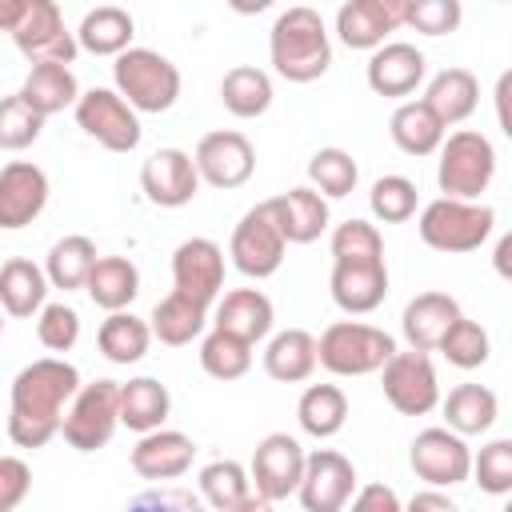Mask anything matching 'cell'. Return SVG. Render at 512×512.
<instances>
[{
    "label": "cell",
    "mask_w": 512,
    "mask_h": 512,
    "mask_svg": "<svg viewBox=\"0 0 512 512\" xmlns=\"http://www.w3.org/2000/svg\"><path fill=\"white\" fill-rule=\"evenodd\" d=\"M348 504H352V512H404L396 488H388V484H364V488H356V496Z\"/></svg>",
    "instance_id": "f5cc1de1"
},
{
    "label": "cell",
    "mask_w": 512,
    "mask_h": 512,
    "mask_svg": "<svg viewBox=\"0 0 512 512\" xmlns=\"http://www.w3.org/2000/svg\"><path fill=\"white\" fill-rule=\"evenodd\" d=\"M88 300L104 312H124L136 296H140V272L128 256H96L88 284H84Z\"/></svg>",
    "instance_id": "4dcf8cb0"
},
{
    "label": "cell",
    "mask_w": 512,
    "mask_h": 512,
    "mask_svg": "<svg viewBox=\"0 0 512 512\" xmlns=\"http://www.w3.org/2000/svg\"><path fill=\"white\" fill-rule=\"evenodd\" d=\"M480 492L488 496H508L512 492V440L500 436V440H488L476 456H472V472Z\"/></svg>",
    "instance_id": "c3c4849f"
},
{
    "label": "cell",
    "mask_w": 512,
    "mask_h": 512,
    "mask_svg": "<svg viewBox=\"0 0 512 512\" xmlns=\"http://www.w3.org/2000/svg\"><path fill=\"white\" fill-rule=\"evenodd\" d=\"M80 392V372L64 356H40L24 364L8 396V440L16 448H44L64 420V408Z\"/></svg>",
    "instance_id": "6da1fadb"
},
{
    "label": "cell",
    "mask_w": 512,
    "mask_h": 512,
    "mask_svg": "<svg viewBox=\"0 0 512 512\" xmlns=\"http://www.w3.org/2000/svg\"><path fill=\"white\" fill-rule=\"evenodd\" d=\"M496 228V212L488 204H472V200H448L436 196L432 204H424L416 232L428 248L436 252H476Z\"/></svg>",
    "instance_id": "8992f818"
},
{
    "label": "cell",
    "mask_w": 512,
    "mask_h": 512,
    "mask_svg": "<svg viewBox=\"0 0 512 512\" xmlns=\"http://www.w3.org/2000/svg\"><path fill=\"white\" fill-rule=\"evenodd\" d=\"M20 96L48 120V116H56L64 108H76L80 84H76L68 64H32L24 84H20Z\"/></svg>",
    "instance_id": "d6a6232c"
},
{
    "label": "cell",
    "mask_w": 512,
    "mask_h": 512,
    "mask_svg": "<svg viewBox=\"0 0 512 512\" xmlns=\"http://www.w3.org/2000/svg\"><path fill=\"white\" fill-rule=\"evenodd\" d=\"M264 204H268L284 244H312L328 228V200L320 192H312L308 184L288 188V192H280V196H272Z\"/></svg>",
    "instance_id": "7402d4cb"
},
{
    "label": "cell",
    "mask_w": 512,
    "mask_h": 512,
    "mask_svg": "<svg viewBox=\"0 0 512 512\" xmlns=\"http://www.w3.org/2000/svg\"><path fill=\"white\" fill-rule=\"evenodd\" d=\"M220 100L232 116L240 120H256L272 108V76L264 68H252V64H236L224 72L220 80Z\"/></svg>",
    "instance_id": "d590c367"
},
{
    "label": "cell",
    "mask_w": 512,
    "mask_h": 512,
    "mask_svg": "<svg viewBox=\"0 0 512 512\" xmlns=\"http://www.w3.org/2000/svg\"><path fill=\"white\" fill-rule=\"evenodd\" d=\"M272 320H276V308L260 288H232L216 300L212 328H220L244 344H256L272 332Z\"/></svg>",
    "instance_id": "cb8c5ba5"
},
{
    "label": "cell",
    "mask_w": 512,
    "mask_h": 512,
    "mask_svg": "<svg viewBox=\"0 0 512 512\" xmlns=\"http://www.w3.org/2000/svg\"><path fill=\"white\" fill-rule=\"evenodd\" d=\"M48 304V276L28 256H12L0 264V312L28 320Z\"/></svg>",
    "instance_id": "4316f807"
},
{
    "label": "cell",
    "mask_w": 512,
    "mask_h": 512,
    "mask_svg": "<svg viewBox=\"0 0 512 512\" xmlns=\"http://www.w3.org/2000/svg\"><path fill=\"white\" fill-rule=\"evenodd\" d=\"M196 480H200V500H204V508H212V512H232V508L252 492L248 468L236 464V460H212V464L200 468Z\"/></svg>",
    "instance_id": "ab89813d"
},
{
    "label": "cell",
    "mask_w": 512,
    "mask_h": 512,
    "mask_svg": "<svg viewBox=\"0 0 512 512\" xmlns=\"http://www.w3.org/2000/svg\"><path fill=\"white\" fill-rule=\"evenodd\" d=\"M116 96L140 116V112H168L180 100V68L152 52V48H128L112 64Z\"/></svg>",
    "instance_id": "3957f363"
},
{
    "label": "cell",
    "mask_w": 512,
    "mask_h": 512,
    "mask_svg": "<svg viewBox=\"0 0 512 512\" xmlns=\"http://www.w3.org/2000/svg\"><path fill=\"white\" fill-rule=\"evenodd\" d=\"M424 104L428 112L448 128V124H460L476 112L480 104V80L468 72V68H444L428 80V92H424Z\"/></svg>",
    "instance_id": "f1b7e54d"
},
{
    "label": "cell",
    "mask_w": 512,
    "mask_h": 512,
    "mask_svg": "<svg viewBox=\"0 0 512 512\" xmlns=\"http://www.w3.org/2000/svg\"><path fill=\"white\" fill-rule=\"evenodd\" d=\"M96 344H100L104 360H112V364H136V360L148 356L152 332H148V320H140V316H132L124 308V312H108V320L96 332Z\"/></svg>",
    "instance_id": "f35d334b"
},
{
    "label": "cell",
    "mask_w": 512,
    "mask_h": 512,
    "mask_svg": "<svg viewBox=\"0 0 512 512\" xmlns=\"http://www.w3.org/2000/svg\"><path fill=\"white\" fill-rule=\"evenodd\" d=\"M460 304L456 296L448 292H420L404 304V316H400V332L408 340V348L416 352H436V344L444 340V332L460 320Z\"/></svg>",
    "instance_id": "603a6c76"
},
{
    "label": "cell",
    "mask_w": 512,
    "mask_h": 512,
    "mask_svg": "<svg viewBox=\"0 0 512 512\" xmlns=\"http://www.w3.org/2000/svg\"><path fill=\"white\" fill-rule=\"evenodd\" d=\"M0 332H4V316H0Z\"/></svg>",
    "instance_id": "680465c9"
},
{
    "label": "cell",
    "mask_w": 512,
    "mask_h": 512,
    "mask_svg": "<svg viewBox=\"0 0 512 512\" xmlns=\"http://www.w3.org/2000/svg\"><path fill=\"white\" fill-rule=\"evenodd\" d=\"M380 384H384V400L400 416H428L440 404V380L428 352L416 348L392 352V360L380 368Z\"/></svg>",
    "instance_id": "30bf717a"
},
{
    "label": "cell",
    "mask_w": 512,
    "mask_h": 512,
    "mask_svg": "<svg viewBox=\"0 0 512 512\" xmlns=\"http://www.w3.org/2000/svg\"><path fill=\"white\" fill-rule=\"evenodd\" d=\"M192 164H196V176H200L204 184L232 192V188H240V184L252 180V172H256V152H252V144H248L244 132L220 128V132L200 136V144H196V152H192Z\"/></svg>",
    "instance_id": "2e32d148"
},
{
    "label": "cell",
    "mask_w": 512,
    "mask_h": 512,
    "mask_svg": "<svg viewBox=\"0 0 512 512\" xmlns=\"http://www.w3.org/2000/svg\"><path fill=\"white\" fill-rule=\"evenodd\" d=\"M36 336H40V344L48 352H72L76 340H80V312L72 304H64V300L44 304L36 312Z\"/></svg>",
    "instance_id": "681fc988"
},
{
    "label": "cell",
    "mask_w": 512,
    "mask_h": 512,
    "mask_svg": "<svg viewBox=\"0 0 512 512\" xmlns=\"http://www.w3.org/2000/svg\"><path fill=\"white\" fill-rule=\"evenodd\" d=\"M140 188L156 208H184L200 192V176L184 148H156L140 168Z\"/></svg>",
    "instance_id": "e0dca14e"
},
{
    "label": "cell",
    "mask_w": 512,
    "mask_h": 512,
    "mask_svg": "<svg viewBox=\"0 0 512 512\" xmlns=\"http://www.w3.org/2000/svg\"><path fill=\"white\" fill-rule=\"evenodd\" d=\"M464 20L460 0H404L400 8V24L416 28L420 36H448L456 32Z\"/></svg>",
    "instance_id": "7dc6e473"
},
{
    "label": "cell",
    "mask_w": 512,
    "mask_h": 512,
    "mask_svg": "<svg viewBox=\"0 0 512 512\" xmlns=\"http://www.w3.org/2000/svg\"><path fill=\"white\" fill-rule=\"evenodd\" d=\"M32 488V468L20 456H0V512H16Z\"/></svg>",
    "instance_id": "816d5d0a"
},
{
    "label": "cell",
    "mask_w": 512,
    "mask_h": 512,
    "mask_svg": "<svg viewBox=\"0 0 512 512\" xmlns=\"http://www.w3.org/2000/svg\"><path fill=\"white\" fill-rule=\"evenodd\" d=\"M120 428V384L116 380H92L80 384L72 404L64 408L60 436L76 452H96L104 448Z\"/></svg>",
    "instance_id": "52a82bcc"
},
{
    "label": "cell",
    "mask_w": 512,
    "mask_h": 512,
    "mask_svg": "<svg viewBox=\"0 0 512 512\" xmlns=\"http://www.w3.org/2000/svg\"><path fill=\"white\" fill-rule=\"evenodd\" d=\"M96 264V244L88 236H64L48 248L44 256V276H48V288H60V292H76L88 284V272Z\"/></svg>",
    "instance_id": "74e56055"
},
{
    "label": "cell",
    "mask_w": 512,
    "mask_h": 512,
    "mask_svg": "<svg viewBox=\"0 0 512 512\" xmlns=\"http://www.w3.org/2000/svg\"><path fill=\"white\" fill-rule=\"evenodd\" d=\"M200 368L212 376V380H240L248 368H252V344L212 328L204 340H200Z\"/></svg>",
    "instance_id": "7bdbcfd3"
},
{
    "label": "cell",
    "mask_w": 512,
    "mask_h": 512,
    "mask_svg": "<svg viewBox=\"0 0 512 512\" xmlns=\"http://www.w3.org/2000/svg\"><path fill=\"white\" fill-rule=\"evenodd\" d=\"M424 72H428V60L408 40L380 44L364 64V80L376 96H412L424 84Z\"/></svg>",
    "instance_id": "ffe728a7"
},
{
    "label": "cell",
    "mask_w": 512,
    "mask_h": 512,
    "mask_svg": "<svg viewBox=\"0 0 512 512\" xmlns=\"http://www.w3.org/2000/svg\"><path fill=\"white\" fill-rule=\"evenodd\" d=\"M204 324H208V308L192 304V300L180 296V292H168V296L152 308V316H148L152 340H160V344H168V348L192 344L196 336H204Z\"/></svg>",
    "instance_id": "e575fe53"
},
{
    "label": "cell",
    "mask_w": 512,
    "mask_h": 512,
    "mask_svg": "<svg viewBox=\"0 0 512 512\" xmlns=\"http://www.w3.org/2000/svg\"><path fill=\"white\" fill-rule=\"evenodd\" d=\"M328 292H332L336 308L348 316L376 312L388 296V268H384V260L380 264H332Z\"/></svg>",
    "instance_id": "d4e9b609"
},
{
    "label": "cell",
    "mask_w": 512,
    "mask_h": 512,
    "mask_svg": "<svg viewBox=\"0 0 512 512\" xmlns=\"http://www.w3.org/2000/svg\"><path fill=\"white\" fill-rule=\"evenodd\" d=\"M192 456H196V440L176 432V428H156L148 436L136 440L132 448V472L140 480H176L192 468Z\"/></svg>",
    "instance_id": "44dd1931"
},
{
    "label": "cell",
    "mask_w": 512,
    "mask_h": 512,
    "mask_svg": "<svg viewBox=\"0 0 512 512\" xmlns=\"http://www.w3.org/2000/svg\"><path fill=\"white\" fill-rule=\"evenodd\" d=\"M296 496H300L304 512H344L348 500L356 496V468H352V460L344 452H336V448L308 452Z\"/></svg>",
    "instance_id": "7c38bea8"
},
{
    "label": "cell",
    "mask_w": 512,
    "mask_h": 512,
    "mask_svg": "<svg viewBox=\"0 0 512 512\" xmlns=\"http://www.w3.org/2000/svg\"><path fill=\"white\" fill-rule=\"evenodd\" d=\"M172 412V392L156 380V376H132L128 384H120V424L128 432H156L164 428Z\"/></svg>",
    "instance_id": "83f0119b"
},
{
    "label": "cell",
    "mask_w": 512,
    "mask_h": 512,
    "mask_svg": "<svg viewBox=\"0 0 512 512\" xmlns=\"http://www.w3.org/2000/svg\"><path fill=\"white\" fill-rule=\"evenodd\" d=\"M272 72L288 84H312L332 68V40L316 8H284L268 32Z\"/></svg>",
    "instance_id": "7a4b0ae2"
},
{
    "label": "cell",
    "mask_w": 512,
    "mask_h": 512,
    "mask_svg": "<svg viewBox=\"0 0 512 512\" xmlns=\"http://www.w3.org/2000/svg\"><path fill=\"white\" fill-rule=\"evenodd\" d=\"M404 0H348L336 12V36L352 52H376L388 44V32L400 28Z\"/></svg>",
    "instance_id": "d6986e66"
},
{
    "label": "cell",
    "mask_w": 512,
    "mask_h": 512,
    "mask_svg": "<svg viewBox=\"0 0 512 512\" xmlns=\"http://www.w3.org/2000/svg\"><path fill=\"white\" fill-rule=\"evenodd\" d=\"M232 512H276V508H272V500H264V496L248 492V496H244V500H240Z\"/></svg>",
    "instance_id": "9f6ffc18"
},
{
    "label": "cell",
    "mask_w": 512,
    "mask_h": 512,
    "mask_svg": "<svg viewBox=\"0 0 512 512\" xmlns=\"http://www.w3.org/2000/svg\"><path fill=\"white\" fill-rule=\"evenodd\" d=\"M436 184L448 200H480V192H488L492 176H496V148L484 132L460 128L452 136H444V144L436 148Z\"/></svg>",
    "instance_id": "5b68a950"
},
{
    "label": "cell",
    "mask_w": 512,
    "mask_h": 512,
    "mask_svg": "<svg viewBox=\"0 0 512 512\" xmlns=\"http://www.w3.org/2000/svg\"><path fill=\"white\" fill-rule=\"evenodd\" d=\"M444 132H448V128L428 112L424 100H404V104H396V112H392V120H388L392 144H396L400 152H408V156H432V152L444 144Z\"/></svg>",
    "instance_id": "836d02e7"
},
{
    "label": "cell",
    "mask_w": 512,
    "mask_h": 512,
    "mask_svg": "<svg viewBox=\"0 0 512 512\" xmlns=\"http://www.w3.org/2000/svg\"><path fill=\"white\" fill-rule=\"evenodd\" d=\"M304 448L296 436L288 432H268L256 452H252V468H248V484L256 488V496L264 500H288L296 488H300V476H304Z\"/></svg>",
    "instance_id": "9a60e30c"
},
{
    "label": "cell",
    "mask_w": 512,
    "mask_h": 512,
    "mask_svg": "<svg viewBox=\"0 0 512 512\" xmlns=\"http://www.w3.org/2000/svg\"><path fill=\"white\" fill-rule=\"evenodd\" d=\"M416 184L408 180V176H380L376 184H372V192H368V208H372V216L380 220V224H404V220H412L416 216Z\"/></svg>",
    "instance_id": "f6af8a7d"
},
{
    "label": "cell",
    "mask_w": 512,
    "mask_h": 512,
    "mask_svg": "<svg viewBox=\"0 0 512 512\" xmlns=\"http://www.w3.org/2000/svg\"><path fill=\"white\" fill-rule=\"evenodd\" d=\"M332 264H380L384 260V236L368 220H344L332 228Z\"/></svg>",
    "instance_id": "b9f144b4"
},
{
    "label": "cell",
    "mask_w": 512,
    "mask_h": 512,
    "mask_svg": "<svg viewBox=\"0 0 512 512\" xmlns=\"http://www.w3.org/2000/svg\"><path fill=\"white\" fill-rule=\"evenodd\" d=\"M356 180H360V164L352 160V152H344V148L312 152V160H308V188L320 192L324 200L348 196L356 188Z\"/></svg>",
    "instance_id": "60d3db41"
},
{
    "label": "cell",
    "mask_w": 512,
    "mask_h": 512,
    "mask_svg": "<svg viewBox=\"0 0 512 512\" xmlns=\"http://www.w3.org/2000/svg\"><path fill=\"white\" fill-rule=\"evenodd\" d=\"M48 204V176L32 160H12L0 168V228H28Z\"/></svg>",
    "instance_id": "ac0fdd59"
},
{
    "label": "cell",
    "mask_w": 512,
    "mask_h": 512,
    "mask_svg": "<svg viewBox=\"0 0 512 512\" xmlns=\"http://www.w3.org/2000/svg\"><path fill=\"white\" fill-rule=\"evenodd\" d=\"M440 408H444V428L456 436H480L500 416V400L488 384H456L440 400Z\"/></svg>",
    "instance_id": "f546056e"
},
{
    "label": "cell",
    "mask_w": 512,
    "mask_h": 512,
    "mask_svg": "<svg viewBox=\"0 0 512 512\" xmlns=\"http://www.w3.org/2000/svg\"><path fill=\"white\" fill-rule=\"evenodd\" d=\"M24 8H28V0H0V32L12 36V28H16L20 16H24Z\"/></svg>",
    "instance_id": "11a10c76"
},
{
    "label": "cell",
    "mask_w": 512,
    "mask_h": 512,
    "mask_svg": "<svg viewBox=\"0 0 512 512\" xmlns=\"http://www.w3.org/2000/svg\"><path fill=\"white\" fill-rule=\"evenodd\" d=\"M508 252H512V240H508V236H504V240H500V244H496V268H500V272H504V276H508Z\"/></svg>",
    "instance_id": "6f0895ef"
},
{
    "label": "cell",
    "mask_w": 512,
    "mask_h": 512,
    "mask_svg": "<svg viewBox=\"0 0 512 512\" xmlns=\"http://www.w3.org/2000/svg\"><path fill=\"white\" fill-rule=\"evenodd\" d=\"M408 464L428 488H456L472 472V448L448 428H424L408 444Z\"/></svg>",
    "instance_id": "4fadbf2b"
},
{
    "label": "cell",
    "mask_w": 512,
    "mask_h": 512,
    "mask_svg": "<svg viewBox=\"0 0 512 512\" xmlns=\"http://www.w3.org/2000/svg\"><path fill=\"white\" fill-rule=\"evenodd\" d=\"M12 44L28 64H72L80 52L60 16V4L52 0H28L20 24L12 28Z\"/></svg>",
    "instance_id": "ba28073f"
},
{
    "label": "cell",
    "mask_w": 512,
    "mask_h": 512,
    "mask_svg": "<svg viewBox=\"0 0 512 512\" xmlns=\"http://www.w3.org/2000/svg\"><path fill=\"white\" fill-rule=\"evenodd\" d=\"M124 512H208L200 496H192L188 488H148L140 496H132L124 504Z\"/></svg>",
    "instance_id": "f907efd6"
},
{
    "label": "cell",
    "mask_w": 512,
    "mask_h": 512,
    "mask_svg": "<svg viewBox=\"0 0 512 512\" xmlns=\"http://www.w3.org/2000/svg\"><path fill=\"white\" fill-rule=\"evenodd\" d=\"M296 420L308 436L328 440L348 424V396L340 384H308L300 404H296Z\"/></svg>",
    "instance_id": "8d00e7d4"
},
{
    "label": "cell",
    "mask_w": 512,
    "mask_h": 512,
    "mask_svg": "<svg viewBox=\"0 0 512 512\" xmlns=\"http://www.w3.org/2000/svg\"><path fill=\"white\" fill-rule=\"evenodd\" d=\"M404 512H460V504L444 488H424L404 504Z\"/></svg>",
    "instance_id": "db71d44e"
},
{
    "label": "cell",
    "mask_w": 512,
    "mask_h": 512,
    "mask_svg": "<svg viewBox=\"0 0 512 512\" xmlns=\"http://www.w3.org/2000/svg\"><path fill=\"white\" fill-rule=\"evenodd\" d=\"M436 352H444V360L448 364H456V368H480V364H488V352H492V340H488V332L476 324V320H468V316H460L448 332H444V340L436 344Z\"/></svg>",
    "instance_id": "bcb514c9"
},
{
    "label": "cell",
    "mask_w": 512,
    "mask_h": 512,
    "mask_svg": "<svg viewBox=\"0 0 512 512\" xmlns=\"http://www.w3.org/2000/svg\"><path fill=\"white\" fill-rule=\"evenodd\" d=\"M172 292L200 308H212L224 292V252L208 236H192L172 252Z\"/></svg>",
    "instance_id": "5bb4252c"
},
{
    "label": "cell",
    "mask_w": 512,
    "mask_h": 512,
    "mask_svg": "<svg viewBox=\"0 0 512 512\" xmlns=\"http://www.w3.org/2000/svg\"><path fill=\"white\" fill-rule=\"evenodd\" d=\"M264 372L280 384H300L316 372V336L304 328H284L264 348Z\"/></svg>",
    "instance_id": "1f68e13d"
},
{
    "label": "cell",
    "mask_w": 512,
    "mask_h": 512,
    "mask_svg": "<svg viewBox=\"0 0 512 512\" xmlns=\"http://www.w3.org/2000/svg\"><path fill=\"white\" fill-rule=\"evenodd\" d=\"M396 352V340L360 320H336L316 340V364H324L332 376H368L380 372Z\"/></svg>",
    "instance_id": "277c9868"
},
{
    "label": "cell",
    "mask_w": 512,
    "mask_h": 512,
    "mask_svg": "<svg viewBox=\"0 0 512 512\" xmlns=\"http://www.w3.org/2000/svg\"><path fill=\"white\" fill-rule=\"evenodd\" d=\"M40 132H44V116L20 92L0 100V148L4 152H24L28 144L40 140Z\"/></svg>",
    "instance_id": "ee69618b"
},
{
    "label": "cell",
    "mask_w": 512,
    "mask_h": 512,
    "mask_svg": "<svg viewBox=\"0 0 512 512\" xmlns=\"http://www.w3.org/2000/svg\"><path fill=\"white\" fill-rule=\"evenodd\" d=\"M284 252H288V244H284V236H280V228H276L268 204L248 208V212L240 216V224L232 228L228 256H232L236 272L248 276V280H268V276L284 264Z\"/></svg>",
    "instance_id": "8fae6325"
},
{
    "label": "cell",
    "mask_w": 512,
    "mask_h": 512,
    "mask_svg": "<svg viewBox=\"0 0 512 512\" xmlns=\"http://www.w3.org/2000/svg\"><path fill=\"white\" fill-rule=\"evenodd\" d=\"M76 36V48L80 52H92V56H120L132 48V36H136V20L128 8H116V4H100V8H88L80 28L72 32Z\"/></svg>",
    "instance_id": "484cf974"
},
{
    "label": "cell",
    "mask_w": 512,
    "mask_h": 512,
    "mask_svg": "<svg viewBox=\"0 0 512 512\" xmlns=\"http://www.w3.org/2000/svg\"><path fill=\"white\" fill-rule=\"evenodd\" d=\"M76 124L84 136H92L96 144H104L108 152H132L140 148V116L116 96V88H88L76 100Z\"/></svg>",
    "instance_id": "9c48e42d"
}]
</instances>
